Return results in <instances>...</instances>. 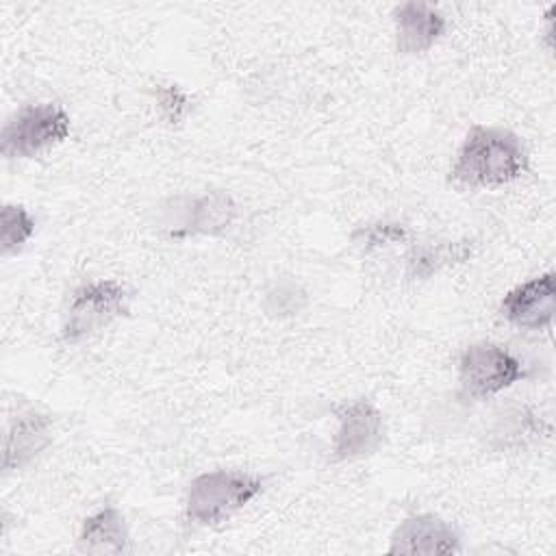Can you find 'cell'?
Segmentation results:
<instances>
[{
  "mask_svg": "<svg viewBox=\"0 0 556 556\" xmlns=\"http://www.w3.org/2000/svg\"><path fill=\"white\" fill-rule=\"evenodd\" d=\"M389 554L447 556L460 552L458 530L439 515L419 513L402 519L389 539Z\"/></svg>",
  "mask_w": 556,
  "mask_h": 556,
  "instance_id": "cell-7",
  "label": "cell"
},
{
  "mask_svg": "<svg viewBox=\"0 0 556 556\" xmlns=\"http://www.w3.org/2000/svg\"><path fill=\"white\" fill-rule=\"evenodd\" d=\"M263 493V480L230 469H213L195 476L185 495V517L193 526H217Z\"/></svg>",
  "mask_w": 556,
  "mask_h": 556,
  "instance_id": "cell-2",
  "label": "cell"
},
{
  "mask_svg": "<svg viewBox=\"0 0 556 556\" xmlns=\"http://www.w3.org/2000/svg\"><path fill=\"white\" fill-rule=\"evenodd\" d=\"M128 313V293L117 280H93L74 289L63 317L61 339L78 343Z\"/></svg>",
  "mask_w": 556,
  "mask_h": 556,
  "instance_id": "cell-4",
  "label": "cell"
},
{
  "mask_svg": "<svg viewBox=\"0 0 556 556\" xmlns=\"http://www.w3.org/2000/svg\"><path fill=\"white\" fill-rule=\"evenodd\" d=\"M526 378L523 363L506 348L489 341L467 345L458 358V380L473 400L491 397Z\"/></svg>",
  "mask_w": 556,
  "mask_h": 556,
  "instance_id": "cell-5",
  "label": "cell"
},
{
  "mask_svg": "<svg viewBox=\"0 0 556 556\" xmlns=\"http://www.w3.org/2000/svg\"><path fill=\"white\" fill-rule=\"evenodd\" d=\"M76 547L93 556H122L130 549L128 526L117 506H102L85 517Z\"/></svg>",
  "mask_w": 556,
  "mask_h": 556,
  "instance_id": "cell-12",
  "label": "cell"
},
{
  "mask_svg": "<svg viewBox=\"0 0 556 556\" xmlns=\"http://www.w3.org/2000/svg\"><path fill=\"white\" fill-rule=\"evenodd\" d=\"M395 48L400 54L428 52L445 33L443 13L426 2H402L393 11Z\"/></svg>",
  "mask_w": 556,
  "mask_h": 556,
  "instance_id": "cell-11",
  "label": "cell"
},
{
  "mask_svg": "<svg viewBox=\"0 0 556 556\" xmlns=\"http://www.w3.org/2000/svg\"><path fill=\"white\" fill-rule=\"evenodd\" d=\"M159 106H161L163 115L167 117V122L176 124L189 111V100H187V93L182 89H178L176 85H163L159 89Z\"/></svg>",
  "mask_w": 556,
  "mask_h": 556,
  "instance_id": "cell-15",
  "label": "cell"
},
{
  "mask_svg": "<svg viewBox=\"0 0 556 556\" xmlns=\"http://www.w3.org/2000/svg\"><path fill=\"white\" fill-rule=\"evenodd\" d=\"M35 235V217L22 204H2L0 211V243L2 256L17 254Z\"/></svg>",
  "mask_w": 556,
  "mask_h": 556,
  "instance_id": "cell-14",
  "label": "cell"
},
{
  "mask_svg": "<svg viewBox=\"0 0 556 556\" xmlns=\"http://www.w3.org/2000/svg\"><path fill=\"white\" fill-rule=\"evenodd\" d=\"M528 169V152L519 135L506 128L476 124L465 135L450 180L463 187H504Z\"/></svg>",
  "mask_w": 556,
  "mask_h": 556,
  "instance_id": "cell-1",
  "label": "cell"
},
{
  "mask_svg": "<svg viewBox=\"0 0 556 556\" xmlns=\"http://www.w3.org/2000/svg\"><path fill=\"white\" fill-rule=\"evenodd\" d=\"M50 443H52V417L37 408L20 410L11 419L7 434H4L2 469L17 471V469L26 467Z\"/></svg>",
  "mask_w": 556,
  "mask_h": 556,
  "instance_id": "cell-10",
  "label": "cell"
},
{
  "mask_svg": "<svg viewBox=\"0 0 556 556\" xmlns=\"http://www.w3.org/2000/svg\"><path fill=\"white\" fill-rule=\"evenodd\" d=\"M556 313V278L545 271L510 289L500 302V315L523 330H545Z\"/></svg>",
  "mask_w": 556,
  "mask_h": 556,
  "instance_id": "cell-9",
  "label": "cell"
},
{
  "mask_svg": "<svg viewBox=\"0 0 556 556\" xmlns=\"http://www.w3.org/2000/svg\"><path fill=\"white\" fill-rule=\"evenodd\" d=\"M363 239V243L367 245H382V243H391V241H400L406 237L404 226L397 224H376V226H367L361 228L354 239Z\"/></svg>",
  "mask_w": 556,
  "mask_h": 556,
  "instance_id": "cell-16",
  "label": "cell"
},
{
  "mask_svg": "<svg viewBox=\"0 0 556 556\" xmlns=\"http://www.w3.org/2000/svg\"><path fill=\"white\" fill-rule=\"evenodd\" d=\"M72 132L67 111L56 102L26 104L15 111L0 132L4 159H35L63 143Z\"/></svg>",
  "mask_w": 556,
  "mask_h": 556,
  "instance_id": "cell-3",
  "label": "cell"
},
{
  "mask_svg": "<svg viewBox=\"0 0 556 556\" xmlns=\"http://www.w3.org/2000/svg\"><path fill=\"white\" fill-rule=\"evenodd\" d=\"M471 256V241H450V243H439V245H426L417 248L408 256V271L410 276L426 278L441 267L463 263Z\"/></svg>",
  "mask_w": 556,
  "mask_h": 556,
  "instance_id": "cell-13",
  "label": "cell"
},
{
  "mask_svg": "<svg viewBox=\"0 0 556 556\" xmlns=\"http://www.w3.org/2000/svg\"><path fill=\"white\" fill-rule=\"evenodd\" d=\"M174 217L167 222V232L174 239L224 235L237 219V204L226 191H206L200 195L174 202Z\"/></svg>",
  "mask_w": 556,
  "mask_h": 556,
  "instance_id": "cell-6",
  "label": "cell"
},
{
  "mask_svg": "<svg viewBox=\"0 0 556 556\" xmlns=\"http://www.w3.org/2000/svg\"><path fill=\"white\" fill-rule=\"evenodd\" d=\"M339 426L332 441L337 460H356L378 450L384 434L382 413L369 400H354L339 408Z\"/></svg>",
  "mask_w": 556,
  "mask_h": 556,
  "instance_id": "cell-8",
  "label": "cell"
}]
</instances>
